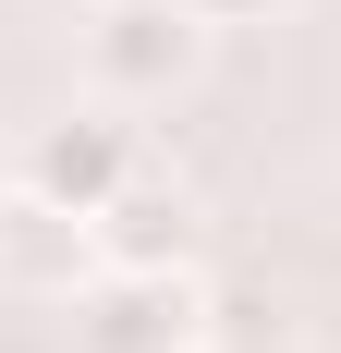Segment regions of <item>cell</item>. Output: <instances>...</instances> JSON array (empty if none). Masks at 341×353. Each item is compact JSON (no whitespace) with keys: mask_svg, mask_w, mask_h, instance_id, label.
Masks as SVG:
<instances>
[{"mask_svg":"<svg viewBox=\"0 0 341 353\" xmlns=\"http://www.w3.org/2000/svg\"><path fill=\"white\" fill-rule=\"evenodd\" d=\"M122 183H135V134H122V122H49V134L12 159V195L73 208V219H98Z\"/></svg>","mask_w":341,"mask_h":353,"instance_id":"obj_1","label":"cell"},{"mask_svg":"<svg viewBox=\"0 0 341 353\" xmlns=\"http://www.w3.org/2000/svg\"><path fill=\"white\" fill-rule=\"evenodd\" d=\"M86 61H98V85H122V98H159L170 73L195 61V12H183V0H98V12H86Z\"/></svg>","mask_w":341,"mask_h":353,"instance_id":"obj_2","label":"cell"},{"mask_svg":"<svg viewBox=\"0 0 341 353\" xmlns=\"http://www.w3.org/2000/svg\"><path fill=\"white\" fill-rule=\"evenodd\" d=\"M86 232H98V256L122 268V281H146V268H183V256H195V208H183V195H159V183H122Z\"/></svg>","mask_w":341,"mask_h":353,"instance_id":"obj_3","label":"cell"},{"mask_svg":"<svg viewBox=\"0 0 341 353\" xmlns=\"http://www.w3.org/2000/svg\"><path fill=\"white\" fill-rule=\"evenodd\" d=\"M183 317H195V292L170 281V268H146V281H122L98 317H86V353H170Z\"/></svg>","mask_w":341,"mask_h":353,"instance_id":"obj_4","label":"cell"},{"mask_svg":"<svg viewBox=\"0 0 341 353\" xmlns=\"http://www.w3.org/2000/svg\"><path fill=\"white\" fill-rule=\"evenodd\" d=\"M86 256H98V232H86L73 208H37V195H0V268H12V281H73Z\"/></svg>","mask_w":341,"mask_h":353,"instance_id":"obj_5","label":"cell"},{"mask_svg":"<svg viewBox=\"0 0 341 353\" xmlns=\"http://www.w3.org/2000/svg\"><path fill=\"white\" fill-rule=\"evenodd\" d=\"M195 25H256V12H280V0H183Z\"/></svg>","mask_w":341,"mask_h":353,"instance_id":"obj_6","label":"cell"},{"mask_svg":"<svg viewBox=\"0 0 341 353\" xmlns=\"http://www.w3.org/2000/svg\"><path fill=\"white\" fill-rule=\"evenodd\" d=\"M0 195H12V159H0Z\"/></svg>","mask_w":341,"mask_h":353,"instance_id":"obj_7","label":"cell"},{"mask_svg":"<svg viewBox=\"0 0 341 353\" xmlns=\"http://www.w3.org/2000/svg\"><path fill=\"white\" fill-rule=\"evenodd\" d=\"M280 353H293V341H280Z\"/></svg>","mask_w":341,"mask_h":353,"instance_id":"obj_8","label":"cell"}]
</instances>
